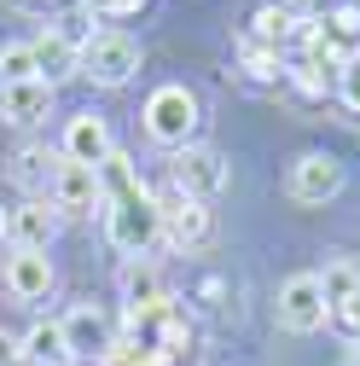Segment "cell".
Listing matches in <instances>:
<instances>
[{
	"label": "cell",
	"instance_id": "obj_1",
	"mask_svg": "<svg viewBox=\"0 0 360 366\" xmlns=\"http://www.w3.org/2000/svg\"><path fill=\"white\" fill-rule=\"evenodd\" d=\"M105 227H111V244L128 250V256H146L157 239H163V221H157V192H128V198H111L105 204Z\"/></svg>",
	"mask_w": 360,
	"mask_h": 366
},
{
	"label": "cell",
	"instance_id": "obj_2",
	"mask_svg": "<svg viewBox=\"0 0 360 366\" xmlns=\"http://www.w3.org/2000/svg\"><path fill=\"white\" fill-rule=\"evenodd\" d=\"M140 41H134L128 29H99L81 41V76L99 81V87H122L134 70H140Z\"/></svg>",
	"mask_w": 360,
	"mask_h": 366
},
{
	"label": "cell",
	"instance_id": "obj_3",
	"mask_svg": "<svg viewBox=\"0 0 360 366\" xmlns=\"http://www.w3.org/2000/svg\"><path fill=\"white\" fill-rule=\"evenodd\" d=\"M192 128H198V99H192V87L163 81L157 94L146 99V134H151L157 146L180 152V146H192Z\"/></svg>",
	"mask_w": 360,
	"mask_h": 366
},
{
	"label": "cell",
	"instance_id": "obj_4",
	"mask_svg": "<svg viewBox=\"0 0 360 366\" xmlns=\"http://www.w3.org/2000/svg\"><path fill=\"white\" fill-rule=\"evenodd\" d=\"M157 221H163V239L174 244V250H209V239H215V215H209V204L204 198H186V192H163L157 198Z\"/></svg>",
	"mask_w": 360,
	"mask_h": 366
},
{
	"label": "cell",
	"instance_id": "obj_5",
	"mask_svg": "<svg viewBox=\"0 0 360 366\" xmlns=\"http://www.w3.org/2000/svg\"><path fill=\"white\" fill-rule=\"evenodd\" d=\"M326 314H331V302L320 291V273H291V280L279 285V326L285 332L308 337V332L326 326Z\"/></svg>",
	"mask_w": 360,
	"mask_h": 366
},
{
	"label": "cell",
	"instance_id": "obj_6",
	"mask_svg": "<svg viewBox=\"0 0 360 366\" xmlns=\"http://www.w3.org/2000/svg\"><path fill=\"white\" fill-rule=\"evenodd\" d=\"M64 343H70V360H105L111 355V343H116V332H111V314L105 308H94V302H76L64 320Z\"/></svg>",
	"mask_w": 360,
	"mask_h": 366
},
{
	"label": "cell",
	"instance_id": "obj_7",
	"mask_svg": "<svg viewBox=\"0 0 360 366\" xmlns=\"http://www.w3.org/2000/svg\"><path fill=\"white\" fill-rule=\"evenodd\" d=\"M227 187V157L209 152V146H180L174 152V192L186 198H215Z\"/></svg>",
	"mask_w": 360,
	"mask_h": 366
},
{
	"label": "cell",
	"instance_id": "obj_8",
	"mask_svg": "<svg viewBox=\"0 0 360 366\" xmlns=\"http://www.w3.org/2000/svg\"><path fill=\"white\" fill-rule=\"evenodd\" d=\"M285 192H291L296 204H326V198H337V192H343V163H337L331 152H308V157H296V163H291V180H285Z\"/></svg>",
	"mask_w": 360,
	"mask_h": 366
},
{
	"label": "cell",
	"instance_id": "obj_9",
	"mask_svg": "<svg viewBox=\"0 0 360 366\" xmlns=\"http://www.w3.org/2000/svg\"><path fill=\"white\" fill-rule=\"evenodd\" d=\"M99 204H105V192H99V169L59 163V174H53V209H59V215H94Z\"/></svg>",
	"mask_w": 360,
	"mask_h": 366
},
{
	"label": "cell",
	"instance_id": "obj_10",
	"mask_svg": "<svg viewBox=\"0 0 360 366\" xmlns=\"http://www.w3.org/2000/svg\"><path fill=\"white\" fill-rule=\"evenodd\" d=\"M116 152V140H111V128H105V117H70V128H64V163H81V169H99L105 157Z\"/></svg>",
	"mask_w": 360,
	"mask_h": 366
},
{
	"label": "cell",
	"instance_id": "obj_11",
	"mask_svg": "<svg viewBox=\"0 0 360 366\" xmlns=\"http://www.w3.org/2000/svg\"><path fill=\"white\" fill-rule=\"evenodd\" d=\"M53 233H59V209H53L47 198H29V204L6 209V239H12L18 250H47Z\"/></svg>",
	"mask_w": 360,
	"mask_h": 366
},
{
	"label": "cell",
	"instance_id": "obj_12",
	"mask_svg": "<svg viewBox=\"0 0 360 366\" xmlns=\"http://www.w3.org/2000/svg\"><path fill=\"white\" fill-rule=\"evenodd\" d=\"M29 59H35V76L47 81V87H59L64 76H81V47H76L64 29L35 35V41H29Z\"/></svg>",
	"mask_w": 360,
	"mask_h": 366
},
{
	"label": "cell",
	"instance_id": "obj_13",
	"mask_svg": "<svg viewBox=\"0 0 360 366\" xmlns=\"http://www.w3.org/2000/svg\"><path fill=\"white\" fill-rule=\"evenodd\" d=\"M116 285H122L128 314L169 302V285H163V273H157V262H151V256H128V262H122V273H116Z\"/></svg>",
	"mask_w": 360,
	"mask_h": 366
},
{
	"label": "cell",
	"instance_id": "obj_14",
	"mask_svg": "<svg viewBox=\"0 0 360 366\" xmlns=\"http://www.w3.org/2000/svg\"><path fill=\"white\" fill-rule=\"evenodd\" d=\"M6 291L18 297V302H41L53 291V262H47V250H12V262H6Z\"/></svg>",
	"mask_w": 360,
	"mask_h": 366
},
{
	"label": "cell",
	"instance_id": "obj_15",
	"mask_svg": "<svg viewBox=\"0 0 360 366\" xmlns=\"http://www.w3.org/2000/svg\"><path fill=\"white\" fill-rule=\"evenodd\" d=\"M47 111H53V87L47 81H12V87H0V122L29 128V122H41Z\"/></svg>",
	"mask_w": 360,
	"mask_h": 366
},
{
	"label": "cell",
	"instance_id": "obj_16",
	"mask_svg": "<svg viewBox=\"0 0 360 366\" xmlns=\"http://www.w3.org/2000/svg\"><path fill=\"white\" fill-rule=\"evenodd\" d=\"M53 174H59V163H53V152H47V146H24V152L12 157V180H18L29 198L53 192Z\"/></svg>",
	"mask_w": 360,
	"mask_h": 366
},
{
	"label": "cell",
	"instance_id": "obj_17",
	"mask_svg": "<svg viewBox=\"0 0 360 366\" xmlns=\"http://www.w3.org/2000/svg\"><path fill=\"white\" fill-rule=\"evenodd\" d=\"M24 360H29V366H70V343H64V326H59V320H41V326H29V337H24Z\"/></svg>",
	"mask_w": 360,
	"mask_h": 366
},
{
	"label": "cell",
	"instance_id": "obj_18",
	"mask_svg": "<svg viewBox=\"0 0 360 366\" xmlns=\"http://www.w3.org/2000/svg\"><path fill=\"white\" fill-rule=\"evenodd\" d=\"M349 59H354V53H349V35H337L331 24H326V29H308V59H302V64H314L320 76H337Z\"/></svg>",
	"mask_w": 360,
	"mask_h": 366
},
{
	"label": "cell",
	"instance_id": "obj_19",
	"mask_svg": "<svg viewBox=\"0 0 360 366\" xmlns=\"http://www.w3.org/2000/svg\"><path fill=\"white\" fill-rule=\"evenodd\" d=\"M99 192H105V204L111 198H128V192H146V180H140V169H134L128 152H111L99 163Z\"/></svg>",
	"mask_w": 360,
	"mask_h": 366
},
{
	"label": "cell",
	"instance_id": "obj_20",
	"mask_svg": "<svg viewBox=\"0 0 360 366\" xmlns=\"http://www.w3.org/2000/svg\"><path fill=\"white\" fill-rule=\"evenodd\" d=\"M99 366H169V355H163V349H151V343H140V337H128V343L116 337V343H111V355H105Z\"/></svg>",
	"mask_w": 360,
	"mask_h": 366
},
{
	"label": "cell",
	"instance_id": "obj_21",
	"mask_svg": "<svg viewBox=\"0 0 360 366\" xmlns=\"http://www.w3.org/2000/svg\"><path fill=\"white\" fill-rule=\"evenodd\" d=\"M12 81H41L35 76V59H29V41L0 47V87H12Z\"/></svg>",
	"mask_w": 360,
	"mask_h": 366
},
{
	"label": "cell",
	"instance_id": "obj_22",
	"mask_svg": "<svg viewBox=\"0 0 360 366\" xmlns=\"http://www.w3.org/2000/svg\"><path fill=\"white\" fill-rule=\"evenodd\" d=\"M320 291H326V302L337 308V302H349V297L360 291V273H354L349 262H331V267L320 273Z\"/></svg>",
	"mask_w": 360,
	"mask_h": 366
},
{
	"label": "cell",
	"instance_id": "obj_23",
	"mask_svg": "<svg viewBox=\"0 0 360 366\" xmlns=\"http://www.w3.org/2000/svg\"><path fill=\"white\" fill-rule=\"evenodd\" d=\"M244 70L256 81H274L279 76V47H261V41H244Z\"/></svg>",
	"mask_w": 360,
	"mask_h": 366
},
{
	"label": "cell",
	"instance_id": "obj_24",
	"mask_svg": "<svg viewBox=\"0 0 360 366\" xmlns=\"http://www.w3.org/2000/svg\"><path fill=\"white\" fill-rule=\"evenodd\" d=\"M285 29H291V24H285V12H279V6H261V12H256L250 41H261V47H279V41H285Z\"/></svg>",
	"mask_w": 360,
	"mask_h": 366
},
{
	"label": "cell",
	"instance_id": "obj_25",
	"mask_svg": "<svg viewBox=\"0 0 360 366\" xmlns=\"http://www.w3.org/2000/svg\"><path fill=\"white\" fill-rule=\"evenodd\" d=\"M337 99H343L349 111H360V59H349V64L337 70Z\"/></svg>",
	"mask_w": 360,
	"mask_h": 366
},
{
	"label": "cell",
	"instance_id": "obj_26",
	"mask_svg": "<svg viewBox=\"0 0 360 366\" xmlns=\"http://www.w3.org/2000/svg\"><path fill=\"white\" fill-rule=\"evenodd\" d=\"M331 314H337V326H343V332H349V337H354V343H360V291H354V297H349V302H337V308H331Z\"/></svg>",
	"mask_w": 360,
	"mask_h": 366
},
{
	"label": "cell",
	"instance_id": "obj_27",
	"mask_svg": "<svg viewBox=\"0 0 360 366\" xmlns=\"http://www.w3.org/2000/svg\"><path fill=\"white\" fill-rule=\"evenodd\" d=\"M140 6H146V0H94V12H99V18H134Z\"/></svg>",
	"mask_w": 360,
	"mask_h": 366
},
{
	"label": "cell",
	"instance_id": "obj_28",
	"mask_svg": "<svg viewBox=\"0 0 360 366\" xmlns=\"http://www.w3.org/2000/svg\"><path fill=\"white\" fill-rule=\"evenodd\" d=\"M296 87H302V94H326V76L314 64H296Z\"/></svg>",
	"mask_w": 360,
	"mask_h": 366
},
{
	"label": "cell",
	"instance_id": "obj_29",
	"mask_svg": "<svg viewBox=\"0 0 360 366\" xmlns=\"http://www.w3.org/2000/svg\"><path fill=\"white\" fill-rule=\"evenodd\" d=\"M18 360H24V337L0 332V366H18Z\"/></svg>",
	"mask_w": 360,
	"mask_h": 366
},
{
	"label": "cell",
	"instance_id": "obj_30",
	"mask_svg": "<svg viewBox=\"0 0 360 366\" xmlns=\"http://www.w3.org/2000/svg\"><path fill=\"white\" fill-rule=\"evenodd\" d=\"M274 6H279L285 18H314V12H320V0H274Z\"/></svg>",
	"mask_w": 360,
	"mask_h": 366
},
{
	"label": "cell",
	"instance_id": "obj_31",
	"mask_svg": "<svg viewBox=\"0 0 360 366\" xmlns=\"http://www.w3.org/2000/svg\"><path fill=\"white\" fill-rule=\"evenodd\" d=\"M343 366H360V343H354V349H349V360H343Z\"/></svg>",
	"mask_w": 360,
	"mask_h": 366
},
{
	"label": "cell",
	"instance_id": "obj_32",
	"mask_svg": "<svg viewBox=\"0 0 360 366\" xmlns=\"http://www.w3.org/2000/svg\"><path fill=\"white\" fill-rule=\"evenodd\" d=\"M24 6H53V0H24Z\"/></svg>",
	"mask_w": 360,
	"mask_h": 366
},
{
	"label": "cell",
	"instance_id": "obj_33",
	"mask_svg": "<svg viewBox=\"0 0 360 366\" xmlns=\"http://www.w3.org/2000/svg\"><path fill=\"white\" fill-rule=\"evenodd\" d=\"M0 239H6V209H0Z\"/></svg>",
	"mask_w": 360,
	"mask_h": 366
},
{
	"label": "cell",
	"instance_id": "obj_34",
	"mask_svg": "<svg viewBox=\"0 0 360 366\" xmlns=\"http://www.w3.org/2000/svg\"><path fill=\"white\" fill-rule=\"evenodd\" d=\"M18 366H29V360H18Z\"/></svg>",
	"mask_w": 360,
	"mask_h": 366
}]
</instances>
